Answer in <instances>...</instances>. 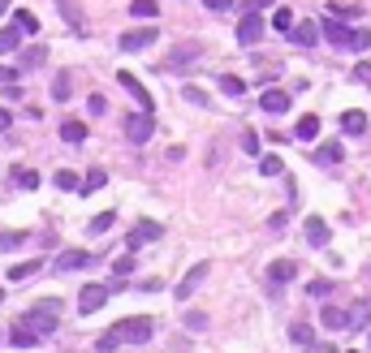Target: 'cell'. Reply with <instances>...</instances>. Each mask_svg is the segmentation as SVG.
<instances>
[{
    "label": "cell",
    "mask_w": 371,
    "mask_h": 353,
    "mask_svg": "<svg viewBox=\"0 0 371 353\" xmlns=\"http://www.w3.org/2000/svg\"><path fill=\"white\" fill-rule=\"evenodd\" d=\"M263 27H268V22L259 17V9H246L242 22H238V43H242V47H255V43L263 39Z\"/></svg>",
    "instance_id": "4"
},
{
    "label": "cell",
    "mask_w": 371,
    "mask_h": 353,
    "mask_svg": "<svg viewBox=\"0 0 371 353\" xmlns=\"http://www.w3.org/2000/svg\"><path fill=\"white\" fill-rule=\"evenodd\" d=\"M303 353H333L328 345H303Z\"/></svg>",
    "instance_id": "53"
},
{
    "label": "cell",
    "mask_w": 371,
    "mask_h": 353,
    "mask_svg": "<svg viewBox=\"0 0 371 353\" xmlns=\"http://www.w3.org/2000/svg\"><path fill=\"white\" fill-rule=\"evenodd\" d=\"M108 297H112V289H108V285H87V289L78 293V315H95Z\"/></svg>",
    "instance_id": "8"
},
{
    "label": "cell",
    "mask_w": 371,
    "mask_h": 353,
    "mask_svg": "<svg viewBox=\"0 0 371 353\" xmlns=\"http://www.w3.org/2000/svg\"><path fill=\"white\" fill-rule=\"evenodd\" d=\"M350 327H371V297H363L358 306L350 310Z\"/></svg>",
    "instance_id": "29"
},
{
    "label": "cell",
    "mask_w": 371,
    "mask_h": 353,
    "mask_svg": "<svg viewBox=\"0 0 371 353\" xmlns=\"http://www.w3.org/2000/svg\"><path fill=\"white\" fill-rule=\"evenodd\" d=\"M160 39V31L156 27H138V31H126V35H121V52H143V47H152Z\"/></svg>",
    "instance_id": "7"
},
{
    "label": "cell",
    "mask_w": 371,
    "mask_h": 353,
    "mask_svg": "<svg viewBox=\"0 0 371 353\" xmlns=\"http://www.w3.org/2000/svg\"><path fill=\"white\" fill-rule=\"evenodd\" d=\"M319 31H324V39H328L333 47H345V43H350V31H345L337 17H324V27H319Z\"/></svg>",
    "instance_id": "20"
},
{
    "label": "cell",
    "mask_w": 371,
    "mask_h": 353,
    "mask_svg": "<svg viewBox=\"0 0 371 353\" xmlns=\"http://www.w3.org/2000/svg\"><path fill=\"white\" fill-rule=\"evenodd\" d=\"M259 108H263L268 117H281V112H289V91H277V87H272V91H263V95H259Z\"/></svg>",
    "instance_id": "13"
},
{
    "label": "cell",
    "mask_w": 371,
    "mask_h": 353,
    "mask_svg": "<svg viewBox=\"0 0 371 353\" xmlns=\"http://www.w3.org/2000/svg\"><path fill=\"white\" fill-rule=\"evenodd\" d=\"M203 5H208V9H216V13H225V9L233 5V0H203Z\"/></svg>",
    "instance_id": "50"
},
{
    "label": "cell",
    "mask_w": 371,
    "mask_h": 353,
    "mask_svg": "<svg viewBox=\"0 0 371 353\" xmlns=\"http://www.w3.org/2000/svg\"><path fill=\"white\" fill-rule=\"evenodd\" d=\"M87 112H91V117H104V112H108V99H104L100 91H95V95L87 99Z\"/></svg>",
    "instance_id": "42"
},
{
    "label": "cell",
    "mask_w": 371,
    "mask_h": 353,
    "mask_svg": "<svg viewBox=\"0 0 371 353\" xmlns=\"http://www.w3.org/2000/svg\"><path fill=\"white\" fill-rule=\"evenodd\" d=\"M289 340H293V345H311V340H315V332H311L307 323H293V327H289Z\"/></svg>",
    "instance_id": "39"
},
{
    "label": "cell",
    "mask_w": 371,
    "mask_h": 353,
    "mask_svg": "<svg viewBox=\"0 0 371 353\" xmlns=\"http://www.w3.org/2000/svg\"><path fill=\"white\" fill-rule=\"evenodd\" d=\"M112 353H117V349H112Z\"/></svg>",
    "instance_id": "58"
},
{
    "label": "cell",
    "mask_w": 371,
    "mask_h": 353,
    "mask_svg": "<svg viewBox=\"0 0 371 353\" xmlns=\"http://www.w3.org/2000/svg\"><path fill=\"white\" fill-rule=\"evenodd\" d=\"M345 47H350V52H367V47H371V31H350V43H345Z\"/></svg>",
    "instance_id": "38"
},
{
    "label": "cell",
    "mask_w": 371,
    "mask_h": 353,
    "mask_svg": "<svg viewBox=\"0 0 371 353\" xmlns=\"http://www.w3.org/2000/svg\"><path fill=\"white\" fill-rule=\"evenodd\" d=\"M208 271H212L208 263H194V267H190V271L182 276V280H177V289H173V297H177V301H190V297H194V289H199V285L208 280Z\"/></svg>",
    "instance_id": "6"
},
{
    "label": "cell",
    "mask_w": 371,
    "mask_h": 353,
    "mask_svg": "<svg viewBox=\"0 0 371 353\" xmlns=\"http://www.w3.org/2000/svg\"><path fill=\"white\" fill-rule=\"evenodd\" d=\"M108 186V172L104 168H91L87 176H82V194H91V190H104Z\"/></svg>",
    "instance_id": "31"
},
{
    "label": "cell",
    "mask_w": 371,
    "mask_h": 353,
    "mask_svg": "<svg viewBox=\"0 0 371 353\" xmlns=\"http://www.w3.org/2000/svg\"><path fill=\"white\" fill-rule=\"evenodd\" d=\"M156 13H160L156 0H134V5H130V17H156Z\"/></svg>",
    "instance_id": "35"
},
{
    "label": "cell",
    "mask_w": 371,
    "mask_h": 353,
    "mask_svg": "<svg viewBox=\"0 0 371 353\" xmlns=\"http://www.w3.org/2000/svg\"><path fill=\"white\" fill-rule=\"evenodd\" d=\"M164 237V224H156V220H138L134 229H130V237H126V250L130 255H138L143 246H152V241H160Z\"/></svg>",
    "instance_id": "3"
},
{
    "label": "cell",
    "mask_w": 371,
    "mask_h": 353,
    "mask_svg": "<svg viewBox=\"0 0 371 353\" xmlns=\"http://www.w3.org/2000/svg\"><path fill=\"white\" fill-rule=\"evenodd\" d=\"M17 73H22V69H9V65H0V82H5V87H9V82H17Z\"/></svg>",
    "instance_id": "48"
},
{
    "label": "cell",
    "mask_w": 371,
    "mask_h": 353,
    "mask_svg": "<svg viewBox=\"0 0 371 353\" xmlns=\"http://www.w3.org/2000/svg\"><path fill=\"white\" fill-rule=\"evenodd\" d=\"M259 172H263V176H281V172H285L281 156H263V160H259Z\"/></svg>",
    "instance_id": "37"
},
{
    "label": "cell",
    "mask_w": 371,
    "mask_h": 353,
    "mask_svg": "<svg viewBox=\"0 0 371 353\" xmlns=\"http://www.w3.org/2000/svg\"><path fill=\"white\" fill-rule=\"evenodd\" d=\"M22 246H27V233H0V255H13Z\"/></svg>",
    "instance_id": "33"
},
{
    "label": "cell",
    "mask_w": 371,
    "mask_h": 353,
    "mask_svg": "<svg viewBox=\"0 0 371 353\" xmlns=\"http://www.w3.org/2000/svg\"><path fill=\"white\" fill-rule=\"evenodd\" d=\"M307 293H311V297H328V293H333V280H311Z\"/></svg>",
    "instance_id": "43"
},
{
    "label": "cell",
    "mask_w": 371,
    "mask_h": 353,
    "mask_svg": "<svg viewBox=\"0 0 371 353\" xmlns=\"http://www.w3.org/2000/svg\"><path fill=\"white\" fill-rule=\"evenodd\" d=\"M319 323H324L328 332H345V327H350V310H341V306H324Z\"/></svg>",
    "instance_id": "18"
},
{
    "label": "cell",
    "mask_w": 371,
    "mask_h": 353,
    "mask_svg": "<svg viewBox=\"0 0 371 353\" xmlns=\"http://www.w3.org/2000/svg\"><path fill=\"white\" fill-rule=\"evenodd\" d=\"M156 134V121H152V112H147V108H138V112H130L126 117V138L138 147V142H147V138H152Z\"/></svg>",
    "instance_id": "5"
},
{
    "label": "cell",
    "mask_w": 371,
    "mask_h": 353,
    "mask_svg": "<svg viewBox=\"0 0 371 353\" xmlns=\"http://www.w3.org/2000/svg\"><path fill=\"white\" fill-rule=\"evenodd\" d=\"M152 332H156V323L152 319H147V315H134V319H121V323H112L108 327V332L100 336V340H95V349H100V353H112L117 345H147V340H152Z\"/></svg>",
    "instance_id": "1"
},
{
    "label": "cell",
    "mask_w": 371,
    "mask_h": 353,
    "mask_svg": "<svg viewBox=\"0 0 371 353\" xmlns=\"http://www.w3.org/2000/svg\"><path fill=\"white\" fill-rule=\"evenodd\" d=\"M13 186L17 190H39V172L35 168H13Z\"/></svg>",
    "instance_id": "27"
},
{
    "label": "cell",
    "mask_w": 371,
    "mask_h": 353,
    "mask_svg": "<svg viewBox=\"0 0 371 353\" xmlns=\"http://www.w3.org/2000/svg\"><path fill=\"white\" fill-rule=\"evenodd\" d=\"M350 353H354V349H350Z\"/></svg>",
    "instance_id": "57"
},
{
    "label": "cell",
    "mask_w": 371,
    "mask_h": 353,
    "mask_svg": "<svg viewBox=\"0 0 371 353\" xmlns=\"http://www.w3.org/2000/svg\"><path fill=\"white\" fill-rule=\"evenodd\" d=\"M52 181H57V190H73V194H82V176H78V172H69V168H61Z\"/></svg>",
    "instance_id": "26"
},
{
    "label": "cell",
    "mask_w": 371,
    "mask_h": 353,
    "mask_svg": "<svg viewBox=\"0 0 371 353\" xmlns=\"http://www.w3.org/2000/svg\"><path fill=\"white\" fill-rule=\"evenodd\" d=\"M289 39L298 43V47H315V39H319V27H315V22H293Z\"/></svg>",
    "instance_id": "17"
},
{
    "label": "cell",
    "mask_w": 371,
    "mask_h": 353,
    "mask_svg": "<svg viewBox=\"0 0 371 353\" xmlns=\"http://www.w3.org/2000/svg\"><path fill=\"white\" fill-rule=\"evenodd\" d=\"M95 259L87 255V250H61V255H57V271L65 276V271H87Z\"/></svg>",
    "instance_id": "11"
},
{
    "label": "cell",
    "mask_w": 371,
    "mask_h": 353,
    "mask_svg": "<svg viewBox=\"0 0 371 353\" xmlns=\"http://www.w3.org/2000/svg\"><path fill=\"white\" fill-rule=\"evenodd\" d=\"M52 99H57V104H69V99H73V87H69V73H57V82H52Z\"/></svg>",
    "instance_id": "30"
},
{
    "label": "cell",
    "mask_w": 371,
    "mask_h": 353,
    "mask_svg": "<svg viewBox=\"0 0 371 353\" xmlns=\"http://www.w3.org/2000/svg\"><path fill=\"white\" fill-rule=\"evenodd\" d=\"M354 82L371 87V61H358V65H354Z\"/></svg>",
    "instance_id": "44"
},
{
    "label": "cell",
    "mask_w": 371,
    "mask_h": 353,
    "mask_svg": "<svg viewBox=\"0 0 371 353\" xmlns=\"http://www.w3.org/2000/svg\"><path fill=\"white\" fill-rule=\"evenodd\" d=\"M61 138H65V142H82V138H87V125H82V121H65V125H61Z\"/></svg>",
    "instance_id": "32"
},
{
    "label": "cell",
    "mask_w": 371,
    "mask_h": 353,
    "mask_svg": "<svg viewBox=\"0 0 371 353\" xmlns=\"http://www.w3.org/2000/svg\"><path fill=\"white\" fill-rule=\"evenodd\" d=\"M268 229H272V233H281V229H285V211L272 216V220H268Z\"/></svg>",
    "instance_id": "49"
},
{
    "label": "cell",
    "mask_w": 371,
    "mask_h": 353,
    "mask_svg": "<svg viewBox=\"0 0 371 353\" xmlns=\"http://www.w3.org/2000/svg\"><path fill=\"white\" fill-rule=\"evenodd\" d=\"M9 340H13L17 349H35V345H39L43 336L35 332V327H31V323H17V327H13V332H9Z\"/></svg>",
    "instance_id": "19"
},
{
    "label": "cell",
    "mask_w": 371,
    "mask_h": 353,
    "mask_svg": "<svg viewBox=\"0 0 371 353\" xmlns=\"http://www.w3.org/2000/svg\"><path fill=\"white\" fill-rule=\"evenodd\" d=\"M52 5L61 9V17L69 22V31H73V35H87V13H82L78 0H52Z\"/></svg>",
    "instance_id": "10"
},
{
    "label": "cell",
    "mask_w": 371,
    "mask_h": 353,
    "mask_svg": "<svg viewBox=\"0 0 371 353\" xmlns=\"http://www.w3.org/2000/svg\"><path fill=\"white\" fill-rule=\"evenodd\" d=\"M43 61H48V47H39V43H35V47H17V69H22V73H27V69H39Z\"/></svg>",
    "instance_id": "16"
},
{
    "label": "cell",
    "mask_w": 371,
    "mask_h": 353,
    "mask_svg": "<svg viewBox=\"0 0 371 353\" xmlns=\"http://www.w3.org/2000/svg\"><path fill=\"white\" fill-rule=\"evenodd\" d=\"M293 276H298V263H293V259H277V263L268 267V280H272V289H281V285H289Z\"/></svg>",
    "instance_id": "15"
},
{
    "label": "cell",
    "mask_w": 371,
    "mask_h": 353,
    "mask_svg": "<svg viewBox=\"0 0 371 353\" xmlns=\"http://www.w3.org/2000/svg\"><path fill=\"white\" fill-rule=\"evenodd\" d=\"M311 160H315V164H341V160H345V151H341V142L333 138V142H324V147H319Z\"/></svg>",
    "instance_id": "23"
},
{
    "label": "cell",
    "mask_w": 371,
    "mask_h": 353,
    "mask_svg": "<svg viewBox=\"0 0 371 353\" xmlns=\"http://www.w3.org/2000/svg\"><path fill=\"white\" fill-rule=\"evenodd\" d=\"M39 271V259H31V263H13L9 267V280H27V276H35Z\"/></svg>",
    "instance_id": "36"
},
{
    "label": "cell",
    "mask_w": 371,
    "mask_h": 353,
    "mask_svg": "<svg viewBox=\"0 0 371 353\" xmlns=\"http://www.w3.org/2000/svg\"><path fill=\"white\" fill-rule=\"evenodd\" d=\"M199 61H203V47H199V43H182L177 52L168 57V65H164V69H173V73H182V69H190V65H199Z\"/></svg>",
    "instance_id": "9"
},
{
    "label": "cell",
    "mask_w": 371,
    "mask_h": 353,
    "mask_svg": "<svg viewBox=\"0 0 371 353\" xmlns=\"http://www.w3.org/2000/svg\"><path fill=\"white\" fill-rule=\"evenodd\" d=\"M57 315H61V301H39V306H31V310H27V319H22V323H31L39 336H52L57 327H61V323H57Z\"/></svg>",
    "instance_id": "2"
},
{
    "label": "cell",
    "mask_w": 371,
    "mask_h": 353,
    "mask_svg": "<svg viewBox=\"0 0 371 353\" xmlns=\"http://www.w3.org/2000/svg\"><path fill=\"white\" fill-rule=\"evenodd\" d=\"M242 151H246V156H259V138H255L251 130H246V134H242Z\"/></svg>",
    "instance_id": "45"
},
{
    "label": "cell",
    "mask_w": 371,
    "mask_h": 353,
    "mask_svg": "<svg viewBox=\"0 0 371 353\" xmlns=\"http://www.w3.org/2000/svg\"><path fill=\"white\" fill-rule=\"evenodd\" d=\"M341 134H367V112H358V108L341 112Z\"/></svg>",
    "instance_id": "21"
},
{
    "label": "cell",
    "mask_w": 371,
    "mask_h": 353,
    "mask_svg": "<svg viewBox=\"0 0 371 353\" xmlns=\"http://www.w3.org/2000/svg\"><path fill=\"white\" fill-rule=\"evenodd\" d=\"M268 5H272V0H242V9H259V13H263Z\"/></svg>",
    "instance_id": "51"
},
{
    "label": "cell",
    "mask_w": 371,
    "mask_h": 353,
    "mask_svg": "<svg viewBox=\"0 0 371 353\" xmlns=\"http://www.w3.org/2000/svg\"><path fill=\"white\" fill-rule=\"evenodd\" d=\"M117 82H121V87H126L130 95H134V104H138V108H147V112H152V108H156V104H152V95H147V87H143V82L134 78V73H130V69H121V73H117Z\"/></svg>",
    "instance_id": "12"
},
{
    "label": "cell",
    "mask_w": 371,
    "mask_h": 353,
    "mask_svg": "<svg viewBox=\"0 0 371 353\" xmlns=\"http://www.w3.org/2000/svg\"><path fill=\"white\" fill-rule=\"evenodd\" d=\"M112 271H117V276H130V271H134V259H117Z\"/></svg>",
    "instance_id": "47"
},
{
    "label": "cell",
    "mask_w": 371,
    "mask_h": 353,
    "mask_svg": "<svg viewBox=\"0 0 371 353\" xmlns=\"http://www.w3.org/2000/svg\"><path fill=\"white\" fill-rule=\"evenodd\" d=\"M5 9H9V0H0V13H5Z\"/></svg>",
    "instance_id": "54"
},
{
    "label": "cell",
    "mask_w": 371,
    "mask_h": 353,
    "mask_svg": "<svg viewBox=\"0 0 371 353\" xmlns=\"http://www.w3.org/2000/svg\"><path fill=\"white\" fill-rule=\"evenodd\" d=\"M13 27H17L22 35H39V17H35L31 9H17V13H13Z\"/></svg>",
    "instance_id": "24"
},
{
    "label": "cell",
    "mask_w": 371,
    "mask_h": 353,
    "mask_svg": "<svg viewBox=\"0 0 371 353\" xmlns=\"http://www.w3.org/2000/svg\"><path fill=\"white\" fill-rule=\"evenodd\" d=\"M9 121H13V117H9V108H0V134L9 130Z\"/></svg>",
    "instance_id": "52"
},
{
    "label": "cell",
    "mask_w": 371,
    "mask_h": 353,
    "mask_svg": "<svg viewBox=\"0 0 371 353\" xmlns=\"http://www.w3.org/2000/svg\"><path fill=\"white\" fill-rule=\"evenodd\" d=\"M303 233H307V246H315V250H324L328 237H333V229H328L319 216H307V229H303Z\"/></svg>",
    "instance_id": "14"
},
{
    "label": "cell",
    "mask_w": 371,
    "mask_h": 353,
    "mask_svg": "<svg viewBox=\"0 0 371 353\" xmlns=\"http://www.w3.org/2000/svg\"><path fill=\"white\" fill-rule=\"evenodd\" d=\"M22 47V31L17 27H0V52H17Z\"/></svg>",
    "instance_id": "28"
},
{
    "label": "cell",
    "mask_w": 371,
    "mask_h": 353,
    "mask_svg": "<svg viewBox=\"0 0 371 353\" xmlns=\"http://www.w3.org/2000/svg\"><path fill=\"white\" fill-rule=\"evenodd\" d=\"M220 91H225L229 99H242V95H246V82L233 78V73H225V78H220Z\"/></svg>",
    "instance_id": "34"
},
{
    "label": "cell",
    "mask_w": 371,
    "mask_h": 353,
    "mask_svg": "<svg viewBox=\"0 0 371 353\" xmlns=\"http://www.w3.org/2000/svg\"><path fill=\"white\" fill-rule=\"evenodd\" d=\"M182 323L190 327V332H203V327H208V315H203V310H186V315H182Z\"/></svg>",
    "instance_id": "40"
},
{
    "label": "cell",
    "mask_w": 371,
    "mask_h": 353,
    "mask_svg": "<svg viewBox=\"0 0 371 353\" xmlns=\"http://www.w3.org/2000/svg\"><path fill=\"white\" fill-rule=\"evenodd\" d=\"M328 13H337V17H363V9H354V5H328Z\"/></svg>",
    "instance_id": "46"
},
{
    "label": "cell",
    "mask_w": 371,
    "mask_h": 353,
    "mask_svg": "<svg viewBox=\"0 0 371 353\" xmlns=\"http://www.w3.org/2000/svg\"><path fill=\"white\" fill-rule=\"evenodd\" d=\"M112 224H117V211H100V216H95V220L87 224V233H91V237H104V233L112 229Z\"/></svg>",
    "instance_id": "25"
},
{
    "label": "cell",
    "mask_w": 371,
    "mask_h": 353,
    "mask_svg": "<svg viewBox=\"0 0 371 353\" xmlns=\"http://www.w3.org/2000/svg\"><path fill=\"white\" fill-rule=\"evenodd\" d=\"M0 301H5V285H0Z\"/></svg>",
    "instance_id": "55"
},
{
    "label": "cell",
    "mask_w": 371,
    "mask_h": 353,
    "mask_svg": "<svg viewBox=\"0 0 371 353\" xmlns=\"http://www.w3.org/2000/svg\"><path fill=\"white\" fill-rule=\"evenodd\" d=\"M272 27L289 35V31H293V13H289V9H277V13H272Z\"/></svg>",
    "instance_id": "41"
},
{
    "label": "cell",
    "mask_w": 371,
    "mask_h": 353,
    "mask_svg": "<svg viewBox=\"0 0 371 353\" xmlns=\"http://www.w3.org/2000/svg\"><path fill=\"white\" fill-rule=\"evenodd\" d=\"M0 340H5V332H0Z\"/></svg>",
    "instance_id": "56"
},
{
    "label": "cell",
    "mask_w": 371,
    "mask_h": 353,
    "mask_svg": "<svg viewBox=\"0 0 371 353\" xmlns=\"http://www.w3.org/2000/svg\"><path fill=\"white\" fill-rule=\"evenodd\" d=\"M293 138H303V142H315L319 138V117H298V125H293Z\"/></svg>",
    "instance_id": "22"
}]
</instances>
